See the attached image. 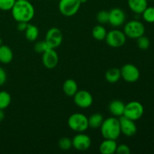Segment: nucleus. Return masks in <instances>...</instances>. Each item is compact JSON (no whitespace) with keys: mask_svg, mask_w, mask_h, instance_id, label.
Here are the masks:
<instances>
[{"mask_svg":"<svg viewBox=\"0 0 154 154\" xmlns=\"http://www.w3.org/2000/svg\"><path fill=\"white\" fill-rule=\"evenodd\" d=\"M11 14L17 22L29 23L35 16L34 6L28 0L16 1L11 10Z\"/></svg>","mask_w":154,"mask_h":154,"instance_id":"f257e3e1","label":"nucleus"},{"mask_svg":"<svg viewBox=\"0 0 154 154\" xmlns=\"http://www.w3.org/2000/svg\"><path fill=\"white\" fill-rule=\"evenodd\" d=\"M100 129L101 134L105 139L117 140L121 134L120 120L115 117H108L104 120Z\"/></svg>","mask_w":154,"mask_h":154,"instance_id":"f03ea898","label":"nucleus"},{"mask_svg":"<svg viewBox=\"0 0 154 154\" xmlns=\"http://www.w3.org/2000/svg\"><path fill=\"white\" fill-rule=\"evenodd\" d=\"M68 126L77 132H84L89 128L88 117L81 113L72 114L68 119Z\"/></svg>","mask_w":154,"mask_h":154,"instance_id":"7ed1b4c3","label":"nucleus"},{"mask_svg":"<svg viewBox=\"0 0 154 154\" xmlns=\"http://www.w3.org/2000/svg\"><path fill=\"white\" fill-rule=\"evenodd\" d=\"M123 32L125 33L126 37L137 39L138 38L144 35L145 32V27L141 21L138 20H133L125 24Z\"/></svg>","mask_w":154,"mask_h":154,"instance_id":"20e7f679","label":"nucleus"},{"mask_svg":"<svg viewBox=\"0 0 154 154\" xmlns=\"http://www.w3.org/2000/svg\"><path fill=\"white\" fill-rule=\"evenodd\" d=\"M144 106L142 104L137 101H132L125 105V110L123 116L130 120L136 121L138 120L144 114Z\"/></svg>","mask_w":154,"mask_h":154,"instance_id":"39448f33","label":"nucleus"},{"mask_svg":"<svg viewBox=\"0 0 154 154\" xmlns=\"http://www.w3.org/2000/svg\"><path fill=\"white\" fill-rule=\"evenodd\" d=\"M105 40L109 47L117 48L125 45L126 42V36L123 31L119 29H112L107 32Z\"/></svg>","mask_w":154,"mask_h":154,"instance_id":"423d86ee","label":"nucleus"},{"mask_svg":"<svg viewBox=\"0 0 154 154\" xmlns=\"http://www.w3.org/2000/svg\"><path fill=\"white\" fill-rule=\"evenodd\" d=\"M81 5L80 0H60L59 11L63 16L69 17L78 13Z\"/></svg>","mask_w":154,"mask_h":154,"instance_id":"0eeeda50","label":"nucleus"},{"mask_svg":"<svg viewBox=\"0 0 154 154\" xmlns=\"http://www.w3.org/2000/svg\"><path fill=\"white\" fill-rule=\"evenodd\" d=\"M121 78L128 83H135L139 79V69L133 64L128 63L120 69Z\"/></svg>","mask_w":154,"mask_h":154,"instance_id":"6e6552de","label":"nucleus"},{"mask_svg":"<svg viewBox=\"0 0 154 154\" xmlns=\"http://www.w3.org/2000/svg\"><path fill=\"white\" fill-rule=\"evenodd\" d=\"M63 33L57 27H52L48 30L45 35V41L52 49H56L61 45L63 42Z\"/></svg>","mask_w":154,"mask_h":154,"instance_id":"1a4fd4ad","label":"nucleus"},{"mask_svg":"<svg viewBox=\"0 0 154 154\" xmlns=\"http://www.w3.org/2000/svg\"><path fill=\"white\" fill-rule=\"evenodd\" d=\"M74 98V102L80 108L86 109L93 105V98L91 93L87 90H78Z\"/></svg>","mask_w":154,"mask_h":154,"instance_id":"9d476101","label":"nucleus"},{"mask_svg":"<svg viewBox=\"0 0 154 154\" xmlns=\"http://www.w3.org/2000/svg\"><path fill=\"white\" fill-rule=\"evenodd\" d=\"M72 147L79 151L87 150L91 146V138L84 132H78L72 139Z\"/></svg>","mask_w":154,"mask_h":154,"instance_id":"9b49d317","label":"nucleus"},{"mask_svg":"<svg viewBox=\"0 0 154 154\" xmlns=\"http://www.w3.org/2000/svg\"><path fill=\"white\" fill-rule=\"evenodd\" d=\"M121 133L127 137H132L137 132V126L135 121L127 118L125 116H122L119 118Z\"/></svg>","mask_w":154,"mask_h":154,"instance_id":"f8f14e48","label":"nucleus"},{"mask_svg":"<svg viewBox=\"0 0 154 154\" xmlns=\"http://www.w3.org/2000/svg\"><path fill=\"white\" fill-rule=\"evenodd\" d=\"M126 20V14L123 9L114 8L109 11L108 23L114 27H120L123 25Z\"/></svg>","mask_w":154,"mask_h":154,"instance_id":"ddd939ff","label":"nucleus"},{"mask_svg":"<svg viewBox=\"0 0 154 154\" xmlns=\"http://www.w3.org/2000/svg\"><path fill=\"white\" fill-rule=\"evenodd\" d=\"M42 63L45 68L48 69H54L59 63V56L55 49L48 50L42 54Z\"/></svg>","mask_w":154,"mask_h":154,"instance_id":"4468645a","label":"nucleus"},{"mask_svg":"<svg viewBox=\"0 0 154 154\" xmlns=\"http://www.w3.org/2000/svg\"><path fill=\"white\" fill-rule=\"evenodd\" d=\"M110 113L115 117H120L123 116L125 110V104L122 101L116 99L110 102L108 105Z\"/></svg>","mask_w":154,"mask_h":154,"instance_id":"2eb2a0df","label":"nucleus"},{"mask_svg":"<svg viewBox=\"0 0 154 154\" xmlns=\"http://www.w3.org/2000/svg\"><path fill=\"white\" fill-rule=\"evenodd\" d=\"M129 9L136 14H141L147 8V0H128Z\"/></svg>","mask_w":154,"mask_h":154,"instance_id":"dca6fc26","label":"nucleus"},{"mask_svg":"<svg viewBox=\"0 0 154 154\" xmlns=\"http://www.w3.org/2000/svg\"><path fill=\"white\" fill-rule=\"evenodd\" d=\"M117 144L116 140L105 139L99 146V151L102 154H113L116 153Z\"/></svg>","mask_w":154,"mask_h":154,"instance_id":"f3484780","label":"nucleus"},{"mask_svg":"<svg viewBox=\"0 0 154 154\" xmlns=\"http://www.w3.org/2000/svg\"><path fill=\"white\" fill-rule=\"evenodd\" d=\"M63 90L66 96L73 97L78 90V84L73 79L66 80L63 84Z\"/></svg>","mask_w":154,"mask_h":154,"instance_id":"a211bd4d","label":"nucleus"},{"mask_svg":"<svg viewBox=\"0 0 154 154\" xmlns=\"http://www.w3.org/2000/svg\"><path fill=\"white\" fill-rule=\"evenodd\" d=\"M14 54L12 50L7 45H0V63L8 64L13 60Z\"/></svg>","mask_w":154,"mask_h":154,"instance_id":"6ab92c4d","label":"nucleus"},{"mask_svg":"<svg viewBox=\"0 0 154 154\" xmlns=\"http://www.w3.org/2000/svg\"><path fill=\"white\" fill-rule=\"evenodd\" d=\"M105 79L110 84H115L121 78L120 69L117 68H111L105 72Z\"/></svg>","mask_w":154,"mask_h":154,"instance_id":"aec40b11","label":"nucleus"},{"mask_svg":"<svg viewBox=\"0 0 154 154\" xmlns=\"http://www.w3.org/2000/svg\"><path fill=\"white\" fill-rule=\"evenodd\" d=\"M24 32H25L26 38L29 42H35L38 37V28L33 24L28 23V26Z\"/></svg>","mask_w":154,"mask_h":154,"instance_id":"412c9836","label":"nucleus"},{"mask_svg":"<svg viewBox=\"0 0 154 154\" xmlns=\"http://www.w3.org/2000/svg\"><path fill=\"white\" fill-rule=\"evenodd\" d=\"M103 121L104 117L102 114H99V113H95V114H92L88 118L89 127L92 128V129L100 128Z\"/></svg>","mask_w":154,"mask_h":154,"instance_id":"4be33fe9","label":"nucleus"},{"mask_svg":"<svg viewBox=\"0 0 154 154\" xmlns=\"http://www.w3.org/2000/svg\"><path fill=\"white\" fill-rule=\"evenodd\" d=\"M107 30L102 24L95 26L92 30V35L93 38L97 41H103L105 39L107 35Z\"/></svg>","mask_w":154,"mask_h":154,"instance_id":"5701e85b","label":"nucleus"},{"mask_svg":"<svg viewBox=\"0 0 154 154\" xmlns=\"http://www.w3.org/2000/svg\"><path fill=\"white\" fill-rule=\"evenodd\" d=\"M11 97L9 93L5 90L0 91V109L5 110L10 105Z\"/></svg>","mask_w":154,"mask_h":154,"instance_id":"b1692460","label":"nucleus"},{"mask_svg":"<svg viewBox=\"0 0 154 154\" xmlns=\"http://www.w3.org/2000/svg\"><path fill=\"white\" fill-rule=\"evenodd\" d=\"M143 19L149 23H154V7H148L142 12Z\"/></svg>","mask_w":154,"mask_h":154,"instance_id":"393cba45","label":"nucleus"},{"mask_svg":"<svg viewBox=\"0 0 154 154\" xmlns=\"http://www.w3.org/2000/svg\"><path fill=\"white\" fill-rule=\"evenodd\" d=\"M59 147L63 150H69L72 147V141L68 137H63L59 141Z\"/></svg>","mask_w":154,"mask_h":154,"instance_id":"a878e982","label":"nucleus"},{"mask_svg":"<svg viewBox=\"0 0 154 154\" xmlns=\"http://www.w3.org/2000/svg\"><path fill=\"white\" fill-rule=\"evenodd\" d=\"M49 49H51V48H50L49 45H48V43H47L45 40L39 41V42H36L34 47L35 51L38 53V54H43V53H45V51Z\"/></svg>","mask_w":154,"mask_h":154,"instance_id":"bb28decb","label":"nucleus"},{"mask_svg":"<svg viewBox=\"0 0 154 154\" xmlns=\"http://www.w3.org/2000/svg\"><path fill=\"white\" fill-rule=\"evenodd\" d=\"M96 20L100 24H105L108 23L109 20V11L105 10H102L99 11L96 14Z\"/></svg>","mask_w":154,"mask_h":154,"instance_id":"cd10ccee","label":"nucleus"},{"mask_svg":"<svg viewBox=\"0 0 154 154\" xmlns=\"http://www.w3.org/2000/svg\"><path fill=\"white\" fill-rule=\"evenodd\" d=\"M150 40L146 36L142 35L137 38V45L141 50H147L150 47Z\"/></svg>","mask_w":154,"mask_h":154,"instance_id":"c85d7f7f","label":"nucleus"},{"mask_svg":"<svg viewBox=\"0 0 154 154\" xmlns=\"http://www.w3.org/2000/svg\"><path fill=\"white\" fill-rule=\"evenodd\" d=\"M15 2L16 0H0V10L4 11H11Z\"/></svg>","mask_w":154,"mask_h":154,"instance_id":"c756f323","label":"nucleus"},{"mask_svg":"<svg viewBox=\"0 0 154 154\" xmlns=\"http://www.w3.org/2000/svg\"><path fill=\"white\" fill-rule=\"evenodd\" d=\"M116 153L118 154H129L131 153V150L129 146L123 144L117 145Z\"/></svg>","mask_w":154,"mask_h":154,"instance_id":"7c9ffc66","label":"nucleus"},{"mask_svg":"<svg viewBox=\"0 0 154 154\" xmlns=\"http://www.w3.org/2000/svg\"><path fill=\"white\" fill-rule=\"evenodd\" d=\"M7 80V74L5 69L0 66V87L4 85Z\"/></svg>","mask_w":154,"mask_h":154,"instance_id":"2f4dec72","label":"nucleus"},{"mask_svg":"<svg viewBox=\"0 0 154 154\" xmlns=\"http://www.w3.org/2000/svg\"><path fill=\"white\" fill-rule=\"evenodd\" d=\"M28 26V23L26 22H19L17 24V29L20 32H24Z\"/></svg>","mask_w":154,"mask_h":154,"instance_id":"473e14b6","label":"nucleus"},{"mask_svg":"<svg viewBox=\"0 0 154 154\" xmlns=\"http://www.w3.org/2000/svg\"><path fill=\"white\" fill-rule=\"evenodd\" d=\"M5 118V113H4V110L0 109V122L2 121Z\"/></svg>","mask_w":154,"mask_h":154,"instance_id":"72a5a7b5","label":"nucleus"},{"mask_svg":"<svg viewBox=\"0 0 154 154\" xmlns=\"http://www.w3.org/2000/svg\"><path fill=\"white\" fill-rule=\"evenodd\" d=\"M80 1H81V4H82V3H86L87 1H88V0H80Z\"/></svg>","mask_w":154,"mask_h":154,"instance_id":"f704fd0d","label":"nucleus"},{"mask_svg":"<svg viewBox=\"0 0 154 154\" xmlns=\"http://www.w3.org/2000/svg\"><path fill=\"white\" fill-rule=\"evenodd\" d=\"M2 45V40L1 37H0V45Z\"/></svg>","mask_w":154,"mask_h":154,"instance_id":"c9c22d12","label":"nucleus"},{"mask_svg":"<svg viewBox=\"0 0 154 154\" xmlns=\"http://www.w3.org/2000/svg\"><path fill=\"white\" fill-rule=\"evenodd\" d=\"M16 1H23V0H16Z\"/></svg>","mask_w":154,"mask_h":154,"instance_id":"e433bc0d","label":"nucleus"},{"mask_svg":"<svg viewBox=\"0 0 154 154\" xmlns=\"http://www.w3.org/2000/svg\"><path fill=\"white\" fill-rule=\"evenodd\" d=\"M150 1H154V0H150Z\"/></svg>","mask_w":154,"mask_h":154,"instance_id":"4c0bfd02","label":"nucleus"},{"mask_svg":"<svg viewBox=\"0 0 154 154\" xmlns=\"http://www.w3.org/2000/svg\"></svg>","mask_w":154,"mask_h":154,"instance_id":"58836bf2","label":"nucleus"}]
</instances>
